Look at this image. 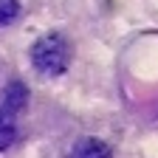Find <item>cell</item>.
<instances>
[{"mask_svg":"<svg viewBox=\"0 0 158 158\" xmlns=\"http://www.w3.org/2000/svg\"><path fill=\"white\" fill-rule=\"evenodd\" d=\"M68 43L59 34H45V37H40L34 48H31V62L40 73H45V76H59L65 68H68Z\"/></svg>","mask_w":158,"mask_h":158,"instance_id":"cell-1","label":"cell"},{"mask_svg":"<svg viewBox=\"0 0 158 158\" xmlns=\"http://www.w3.org/2000/svg\"><path fill=\"white\" fill-rule=\"evenodd\" d=\"M71 158H110V150H107V144L96 141V138H85L73 147Z\"/></svg>","mask_w":158,"mask_h":158,"instance_id":"cell-2","label":"cell"},{"mask_svg":"<svg viewBox=\"0 0 158 158\" xmlns=\"http://www.w3.org/2000/svg\"><path fill=\"white\" fill-rule=\"evenodd\" d=\"M14 135H17V124H14V113H11L9 107H0V150L11 147Z\"/></svg>","mask_w":158,"mask_h":158,"instance_id":"cell-3","label":"cell"},{"mask_svg":"<svg viewBox=\"0 0 158 158\" xmlns=\"http://www.w3.org/2000/svg\"><path fill=\"white\" fill-rule=\"evenodd\" d=\"M23 105H26V88L17 85V82H11L9 90H6V107L9 110H20Z\"/></svg>","mask_w":158,"mask_h":158,"instance_id":"cell-4","label":"cell"},{"mask_svg":"<svg viewBox=\"0 0 158 158\" xmlns=\"http://www.w3.org/2000/svg\"><path fill=\"white\" fill-rule=\"evenodd\" d=\"M17 14H20V3L17 0H0V26H9Z\"/></svg>","mask_w":158,"mask_h":158,"instance_id":"cell-5","label":"cell"}]
</instances>
